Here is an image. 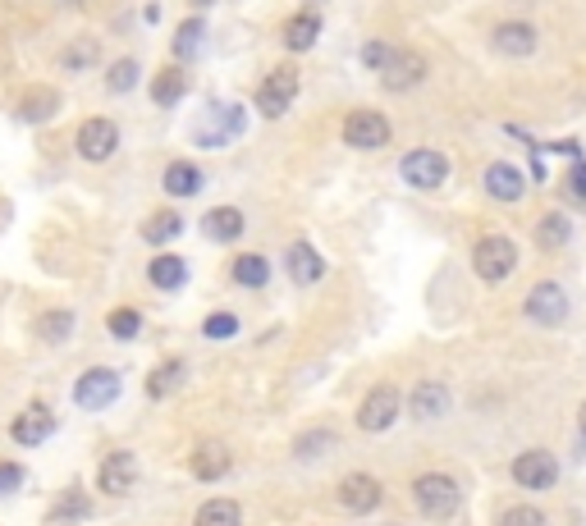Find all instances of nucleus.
Returning a JSON list of instances; mask_svg holds the SVG:
<instances>
[{
	"label": "nucleus",
	"instance_id": "obj_27",
	"mask_svg": "<svg viewBox=\"0 0 586 526\" xmlns=\"http://www.w3.org/2000/svg\"><path fill=\"white\" fill-rule=\"evenodd\" d=\"M179 234H184V215L179 211H156V215H147V225H142V238H147L152 247L174 243Z\"/></svg>",
	"mask_w": 586,
	"mask_h": 526
},
{
	"label": "nucleus",
	"instance_id": "obj_12",
	"mask_svg": "<svg viewBox=\"0 0 586 526\" xmlns=\"http://www.w3.org/2000/svg\"><path fill=\"white\" fill-rule=\"evenodd\" d=\"M513 481L522 485V490H550L554 481H559V462H554L550 449H527L513 458Z\"/></svg>",
	"mask_w": 586,
	"mask_h": 526
},
{
	"label": "nucleus",
	"instance_id": "obj_5",
	"mask_svg": "<svg viewBox=\"0 0 586 526\" xmlns=\"http://www.w3.org/2000/svg\"><path fill=\"white\" fill-rule=\"evenodd\" d=\"M390 138H394V129L380 110H348L344 115V142L353 151H380Z\"/></svg>",
	"mask_w": 586,
	"mask_h": 526
},
{
	"label": "nucleus",
	"instance_id": "obj_7",
	"mask_svg": "<svg viewBox=\"0 0 586 526\" xmlns=\"http://www.w3.org/2000/svg\"><path fill=\"white\" fill-rule=\"evenodd\" d=\"M120 398V376L110 371V366H92V371H83V376L74 380V403L83 412H101L110 408Z\"/></svg>",
	"mask_w": 586,
	"mask_h": 526
},
{
	"label": "nucleus",
	"instance_id": "obj_14",
	"mask_svg": "<svg viewBox=\"0 0 586 526\" xmlns=\"http://www.w3.org/2000/svg\"><path fill=\"white\" fill-rule=\"evenodd\" d=\"M426 78V55L422 51H390L385 69H380V87L385 92H408Z\"/></svg>",
	"mask_w": 586,
	"mask_h": 526
},
{
	"label": "nucleus",
	"instance_id": "obj_26",
	"mask_svg": "<svg viewBox=\"0 0 586 526\" xmlns=\"http://www.w3.org/2000/svg\"><path fill=\"white\" fill-rule=\"evenodd\" d=\"M184 376H188L184 357H170V362H161L152 376H147V398H170L174 389L184 385Z\"/></svg>",
	"mask_w": 586,
	"mask_h": 526
},
{
	"label": "nucleus",
	"instance_id": "obj_2",
	"mask_svg": "<svg viewBox=\"0 0 586 526\" xmlns=\"http://www.w3.org/2000/svg\"><path fill=\"white\" fill-rule=\"evenodd\" d=\"M74 151L83 156L87 165L110 161V156L120 151V124H115V119H106V115L83 119V124H78V133H74Z\"/></svg>",
	"mask_w": 586,
	"mask_h": 526
},
{
	"label": "nucleus",
	"instance_id": "obj_40",
	"mask_svg": "<svg viewBox=\"0 0 586 526\" xmlns=\"http://www.w3.org/2000/svg\"><path fill=\"white\" fill-rule=\"evenodd\" d=\"M390 51H394V46H385V42H367V46H362V65L380 74V69H385V60H390Z\"/></svg>",
	"mask_w": 586,
	"mask_h": 526
},
{
	"label": "nucleus",
	"instance_id": "obj_6",
	"mask_svg": "<svg viewBox=\"0 0 586 526\" xmlns=\"http://www.w3.org/2000/svg\"><path fill=\"white\" fill-rule=\"evenodd\" d=\"M403 412V394L394 385H376L367 398H362V408H358V426L367 430V435H385V430L399 421Z\"/></svg>",
	"mask_w": 586,
	"mask_h": 526
},
{
	"label": "nucleus",
	"instance_id": "obj_34",
	"mask_svg": "<svg viewBox=\"0 0 586 526\" xmlns=\"http://www.w3.org/2000/svg\"><path fill=\"white\" fill-rule=\"evenodd\" d=\"M55 110H60V92H33V97L19 106V119L23 124H46Z\"/></svg>",
	"mask_w": 586,
	"mask_h": 526
},
{
	"label": "nucleus",
	"instance_id": "obj_42",
	"mask_svg": "<svg viewBox=\"0 0 586 526\" xmlns=\"http://www.w3.org/2000/svg\"><path fill=\"white\" fill-rule=\"evenodd\" d=\"M568 197H573V202H586V165H582V161L573 165V179H568Z\"/></svg>",
	"mask_w": 586,
	"mask_h": 526
},
{
	"label": "nucleus",
	"instance_id": "obj_22",
	"mask_svg": "<svg viewBox=\"0 0 586 526\" xmlns=\"http://www.w3.org/2000/svg\"><path fill=\"white\" fill-rule=\"evenodd\" d=\"M161 188L170 197H197L202 193V170L193 161H170L161 174Z\"/></svg>",
	"mask_w": 586,
	"mask_h": 526
},
{
	"label": "nucleus",
	"instance_id": "obj_38",
	"mask_svg": "<svg viewBox=\"0 0 586 526\" xmlns=\"http://www.w3.org/2000/svg\"><path fill=\"white\" fill-rule=\"evenodd\" d=\"M495 526H545V513L536 504H513V508H504Z\"/></svg>",
	"mask_w": 586,
	"mask_h": 526
},
{
	"label": "nucleus",
	"instance_id": "obj_35",
	"mask_svg": "<svg viewBox=\"0 0 586 526\" xmlns=\"http://www.w3.org/2000/svg\"><path fill=\"white\" fill-rule=\"evenodd\" d=\"M106 330L115 334V339H138L142 334V312L138 307H115V312L106 316Z\"/></svg>",
	"mask_w": 586,
	"mask_h": 526
},
{
	"label": "nucleus",
	"instance_id": "obj_43",
	"mask_svg": "<svg viewBox=\"0 0 586 526\" xmlns=\"http://www.w3.org/2000/svg\"><path fill=\"white\" fill-rule=\"evenodd\" d=\"M577 421H582V435H586V403H582V412H577Z\"/></svg>",
	"mask_w": 586,
	"mask_h": 526
},
{
	"label": "nucleus",
	"instance_id": "obj_3",
	"mask_svg": "<svg viewBox=\"0 0 586 526\" xmlns=\"http://www.w3.org/2000/svg\"><path fill=\"white\" fill-rule=\"evenodd\" d=\"M399 174L408 188H417V193H435V188L449 179V156L435 147H417L399 161Z\"/></svg>",
	"mask_w": 586,
	"mask_h": 526
},
{
	"label": "nucleus",
	"instance_id": "obj_17",
	"mask_svg": "<svg viewBox=\"0 0 586 526\" xmlns=\"http://www.w3.org/2000/svg\"><path fill=\"white\" fill-rule=\"evenodd\" d=\"M486 193L495 197V202H518V197L527 193V179H522L518 165L495 161V165H486Z\"/></svg>",
	"mask_w": 586,
	"mask_h": 526
},
{
	"label": "nucleus",
	"instance_id": "obj_16",
	"mask_svg": "<svg viewBox=\"0 0 586 526\" xmlns=\"http://www.w3.org/2000/svg\"><path fill=\"white\" fill-rule=\"evenodd\" d=\"M188 467H193L197 481H220V476L234 467V453H229L220 440H207V444H197V449H193Z\"/></svg>",
	"mask_w": 586,
	"mask_h": 526
},
{
	"label": "nucleus",
	"instance_id": "obj_24",
	"mask_svg": "<svg viewBox=\"0 0 586 526\" xmlns=\"http://www.w3.org/2000/svg\"><path fill=\"white\" fill-rule=\"evenodd\" d=\"M184 92H188V74H184V65H165L161 74L152 78V101L156 106H179L184 101Z\"/></svg>",
	"mask_w": 586,
	"mask_h": 526
},
{
	"label": "nucleus",
	"instance_id": "obj_18",
	"mask_svg": "<svg viewBox=\"0 0 586 526\" xmlns=\"http://www.w3.org/2000/svg\"><path fill=\"white\" fill-rule=\"evenodd\" d=\"M408 412H413L417 421H440L449 412V389L435 385V380H422V385L408 394Z\"/></svg>",
	"mask_w": 586,
	"mask_h": 526
},
{
	"label": "nucleus",
	"instance_id": "obj_19",
	"mask_svg": "<svg viewBox=\"0 0 586 526\" xmlns=\"http://www.w3.org/2000/svg\"><path fill=\"white\" fill-rule=\"evenodd\" d=\"M321 275H326V261H321V252H316L312 243H293L289 247V280L307 289V284H316Z\"/></svg>",
	"mask_w": 586,
	"mask_h": 526
},
{
	"label": "nucleus",
	"instance_id": "obj_41",
	"mask_svg": "<svg viewBox=\"0 0 586 526\" xmlns=\"http://www.w3.org/2000/svg\"><path fill=\"white\" fill-rule=\"evenodd\" d=\"M23 485V467L19 462H0V499H5V494H14Z\"/></svg>",
	"mask_w": 586,
	"mask_h": 526
},
{
	"label": "nucleus",
	"instance_id": "obj_37",
	"mask_svg": "<svg viewBox=\"0 0 586 526\" xmlns=\"http://www.w3.org/2000/svg\"><path fill=\"white\" fill-rule=\"evenodd\" d=\"M330 444H335V435H330V430H321V426H316V430H307L303 440H293V458L312 462L316 453H321V449H330Z\"/></svg>",
	"mask_w": 586,
	"mask_h": 526
},
{
	"label": "nucleus",
	"instance_id": "obj_33",
	"mask_svg": "<svg viewBox=\"0 0 586 526\" xmlns=\"http://www.w3.org/2000/svg\"><path fill=\"white\" fill-rule=\"evenodd\" d=\"M87 513H92V499H87L83 490H69L65 499L51 508V522H55V526H69V522H83Z\"/></svg>",
	"mask_w": 586,
	"mask_h": 526
},
{
	"label": "nucleus",
	"instance_id": "obj_36",
	"mask_svg": "<svg viewBox=\"0 0 586 526\" xmlns=\"http://www.w3.org/2000/svg\"><path fill=\"white\" fill-rule=\"evenodd\" d=\"M202 33H207V23H202V19L179 23V33H174V55H179V60H188V55L202 46Z\"/></svg>",
	"mask_w": 586,
	"mask_h": 526
},
{
	"label": "nucleus",
	"instance_id": "obj_4",
	"mask_svg": "<svg viewBox=\"0 0 586 526\" xmlns=\"http://www.w3.org/2000/svg\"><path fill=\"white\" fill-rule=\"evenodd\" d=\"M413 504L422 508L426 517H449L458 504H463V490H458L454 476L445 472H426L413 481Z\"/></svg>",
	"mask_w": 586,
	"mask_h": 526
},
{
	"label": "nucleus",
	"instance_id": "obj_32",
	"mask_svg": "<svg viewBox=\"0 0 586 526\" xmlns=\"http://www.w3.org/2000/svg\"><path fill=\"white\" fill-rule=\"evenodd\" d=\"M138 78H142V69H138V60H133V55H124V60H115V65L106 69V87L115 92V97L133 92V87H138Z\"/></svg>",
	"mask_w": 586,
	"mask_h": 526
},
{
	"label": "nucleus",
	"instance_id": "obj_25",
	"mask_svg": "<svg viewBox=\"0 0 586 526\" xmlns=\"http://www.w3.org/2000/svg\"><path fill=\"white\" fill-rule=\"evenodd\" d=\"M229 280L239 284V289H261V284H271V261L257 257V252H243L229 266Z\"/></svg>",
	"mask_w": 586,
	"mask_h": 526
},
{
	"label": "nucleus",
	"instance_id": "obj_23",
	"mask_svg": "<svg viewBox=\"0 0 586 526\" xmlns=\"http://www.w3.org/2000/svg\"><path fill=\"white\" fill-rule=\"evenodd\" d=\"M316 37H321V14H312V10L293 14V19L284 23V46H289L293 55H298V51H312Z\"/></svg>",
	"mask_w": 586,
	"mask_h": 526
},
{
	"label": "nucleus",
	"instance_id": "obj_13",
	"mask_svg": "<svg viewBox=\"0 0 586 526\" xmlns=\"http://www.w3.org/2000/svg\"><path fill=\"white\" fill-rule=\"evenodd\" d=\"M536 23L527 19H504L490 28V46H495V55H509V60H527V55L536 51Z\"/></svg>",
	"mask_w": 586,
	"mask_h": 526
},
{
	"label": "nucleus",
	"instance_id": "obj_29",
	"mask_svg": "<svg viewBox=\"0 0 586 526\" xmlns=\"http://www.w3.org/2000/svg\"><path fill=\"white\" fill-rule=\"evenodd\" d=\"M101 60V46L92 42V37H78V42H69L65 51H60V69H69V74H83V69H92Z\"/></svg>",
	"mask_w": 586,
	"mask_h": 526
},
{
	"label": "nucleus",
	"instance_id": "obj_10",
	"mask_svg": "<svg viewBox=\"0 0 586 526\" xmlns=\"http://www.w3.org/2000/svg\"><path fill=\"white\" fill-rule=\"evenodd\" d=\"M335 499H339V508H344V513L367 517V513H376V508L385 504V490H380V481H376V476L353 472V476H344V481H339Z\"/></svg>",
	"mask_w": 586,
	"mask_h": 526
},
{
	"label": "nucleus",
	"instance_id": "obj_9",
	"mask_svg": "<svg viewBox=\"0 0 586 526\" xmlns=\"http://www.w3.org/2000/svg\"><path fill=\"white\" fill-rule=\"evenodd\" d=\"M293 97H298V69L284 65V69H275V74L261 78V87H257V110H261L266 119H280L284 110L293 106Z\"/></svg>",
	"mask_w": 586,
	"mask_h": 526
},
{
	"label": "nucleus",
	"instance_id": "obj_1",
	"mask_svg": "<svg viewBox=\"0 0 586 526\" xmlns=\"http://www.w3.org/2000/svg\"><path fill=\"white\" fill-rule=\"evenodd\" d=\"M472 270H477L481 284H504L513 270H518V247H513V238H504V234L477 238V247H472Z\"/></svg>",
	"mask_w": 586,
	"mask_h": 526
},
{
	"label": "nucleus",
	"instance_id": "obj_31",
	"mask_svg": "<svg viewBox=\"0 0 586 526\" xmlns=\"http://www.w3.org/2000/svg\"><path fill=\"white\" fill-rule=\"evenodd\" d=\"M37 334H42L46 344H65L69 334H74V312H65V307L60 312H42L37 316Z\"/></svg>",
	"mask_w": 586,
	"mask_h": 526
},
{
	"label": "nucleus",
	"instance_id": "obj_28",
	"mask_svg": "<svg viewBox=\"0 0 586 526\" xmlns=\"http://www.w3.org/2000/svg\"><path fill=\"white\" fill-rule=\"evenodd\" d=\"M193 526H243V508L234 499H207L197 508Z\"/></svg>",
	"mask_w": 586,
	"mask_h": 526
},
{
	"label": "nucleus",
	"instance_id": "obj_30",
	"mask_svg": "<svg viewBox=\"0 0 586 526\" xmlns=\"http://www.w3.org/2000/svg\"><path fill=\"white\" fill-rule=\"evenodd\" d=\"M568 234H573L568 215H564V211H550L541 225H536V247H545V252H550V247H564Z\"/></svg>",
	"mask_w": 586,
	"mask_h": 526
},
{
	"label": "nucleus",
	"instance_id": "obj_21",
	"mask_svg": "<svg viewBox=\"0 0 586 526\" xmlns=\"http://www.w3.org/2000/svg\"><path fill=\"white\" fill-rule=\"evenodd\" d=\"M202 234H207L211 243H234V238H243V211L239 206H216V211H207Z\"/></svg>",
	"mask_w": 586,
	"mask_h": 526
},
{
	"label": "nucleus",
	"instance_id": "obj_15",
	"mask_svg": "<svg viewBox=\"0 0 586 526\" xmlns=\"http://www.w3.org/2000/svg\"><path fill=\"white\" fill-rule=\"evenodd\" d=\"M51 430H55V412L46 408V403H28V408L10 421V440L23 444V449H37V444L51 440Z\"/></svg>",
	"mask_w": 586,
	"mask_h": 526
},
{
	"label": "nucleus",
	"instance_id": "obj_20",
	"mask_svg": "<svg viewBox=\"0 0 586 526\" xmlns=\"http://www.w3.org/2000/svg\"><path fill=\"white\" fill-rule=\"evenodd\" d=\"M147 280H152L161 293L184 289L188 284V261L174 257V252H161V257H152V266H147Z\"/></svg>",
	"mask_w": 586,
	"mask_h": 526
},
{
	"label": "nucleus",
	"instance_id": "obj_39",
	"mask_svg": "<svg viewBox=\"0 0 586 526\" xmlns=\"http://www.w3.org/2000/svg\"><path fill=\"white\" fill-rule=\"evenodd\" d=\"M202 334H207V339H234V334H239V316L234 312H211L207 325H202Z\"/></svg>",
	"mask_w": 586,
	"mask_h": 526
},
{
	"label": "nucleus",
	"instance_id": "obj_8",
	"mask_svg": "<svg viewBox=\"0 0 586 526\" xmlns=\"http://www.w3.org/2000/svg\"><path fill=\"white\" fill-rule=\"evenodd\" d=\"M522 316L536 325H564L568 321V293L564 284L554 280H541L532 284V293H527V302H522Z\"/></svg>",
	"mask_w": 586,
	"mask_h": 526
},
{
	"label": "nucleus",
	"instance_id": "obj_11",
	"mask_svg": "<svg viewBox=\"0 0 586 526\" xmlns=\"http://www.w3.org/2000/svg\"><path fill=\"white\" fill-rule=\"evenodd\" d=\"M138 485V458H133L129 449H115L101 458L97 467V490L110 494V499H124V494Z\"/></svg>",
	"mask_w": 586,
	"mask_h": 526
}]
</instances>
